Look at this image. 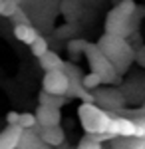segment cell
<instances>
[{"label": "cell", "mask_w": 145, "mask_h": 149, "mask_svg": "<svg viewBox=\"0 0 145 149\" xmlns=\"http://www.w3.org/2000/svg\"><path fill=\"white\" fill-rule=\"evenodd\" d=\"M98 48L101 50V54L109 60L117 76L121 78L123 74L129 70V66L135 62V50L131 48V44L123 38H117V36H107L103 34L100 38V42H96Z\"/></svg>", "instance_id": "1"}, {"label": "cell", "mask_w": 145, "mask_h": 149, "mask_svg": "<svg viewBox=\"0 0 145 149\" xmlns=\"http://www.w3.org/2000/svg\"><path fill=\"white\" fill-rule=\"evenodd\" d=\"M135 12H137V4L135 2H131V0L119 2L105 18V34L127 40V36H131V32H133L131 22H133Z\"/></svg>", "instance_id": "2"}, {"label": "cell", "mask_w": 145, "mask_h": 149, "mask_svg": "<svg viewBox=\"0 0 145 149\" xmlns=\"http://www.w3.org/2000/svg\"><path fill=\"white\" fill-rule=\"evenodd\" d=\"M78 117L86 135H89V137L105 133L112 123V115L103 111L101 107H98L96 103H82L78 107Z\"/></svg>", "instance_id": "3"}, {"label": "cell", "mask_w": 145, "mask_h": 149, "mask_svg": "<svg viewBox=\"0 0 145 149\" xmlns=\"http://www.w3.org/2000/svg\"><path fill=\"white\" fill-rule=\"evenodd\" d=\"M84 54H86V60H88V64H89L91 74H96V76L101 80V84L113 86V84L119 81V76H117L115 68L109 64V60L101 54V50L98 48L96 42H88V46H86V52H84Z\"/></svg>", "instance_id": "4"}, {"label": "cell", "mask_w": 145, "mask_h": 149, "mask_svg": "<svg viewBox=\"0 0 145 149\" xmlns=\"http://www.w3.org/2000/svg\"><path fill=\"white\" fill-rule=\"evenodd\" d=\"M91 95L93 103L107 113H115L125 107V95L115 88H98L96 92H91Z\"/></svg>", "instance_id": "5"}, {"label": "cell", "mask_w": 145, "mask_h": 149, "mask_svg": "<svg viewBox=\"0 0 145 149\" xmlns=\"http://www.w3.org/2000/svg\"><path fill=\"white\" fill-rule=\"evenodd\" d=\"M70 90V81L64 70H54V72H46L44 80H42V92L48 95H56V97H66Z\"/></svg>", "instance_id": "6"}, {"label": "cell", "mask_w": 145, "mask_h": 149, "mask_svg": "<svg viewBox=\"0 0 145 149\" xmlns=\"http://www.w3.org/2000/svg\"><path fill=\"white\" fill-rule=\"evenodd\" d=\"M34 115H36V121H38V127H40V129H46V127H58L60 121H62L60 109L46 107V105H38V109H36Z\"/></svg>", "instance_id": "7"}, {"label": "cell", "mask_w": 145, "mask_h": 149, "mask_svg": "<svg viewBox=\"0 0 145 149\" xmlns=\"http://www.w3.org/2000/svg\"><path fill=\"white\" fill-rule=\"evenodd\" d=\"M38 137L42 139V143H46L48 147H62L64 141H66V133L64 129L58 125V127H46V129H40L38 131Z\"/></svg>", "instance_id": "8"}, {"label": "cell", "mask_w": 145, "mask_h": 149, "mask_svg": "<svg viewBox=\"0 0 145 149\" xmlns=\"http://www.w3.org/2000/svg\"><path fill=\"white\" fill-rule=\"evenodd\" d=\"M22 137V129L18 125H8L0 131V149H18Z\"/></svg>", "instance_id": "9"}, {"label": "cell", "mask_w": 145, "mask_h": 149, "mask_svg": "<svg viewBox=\"0 0 145 149\" xmlns=\"http://www.w3.org/2000/svg\"><path fill=\"white\" fill-rule=\"evenodd\" d=\"M18 149H52V147H48L46 143H42V139L38 137V131L30 129V131H22Z\"/></svg>", "instance_id": "10"}, {"label": "cell", "mask_w": 145, "mask_h": 149, "mask_svg": "<svg viewBox=\"0 0 145 149\" xmlns=\"http://www.w3.org/2000/svg\"><path fill=\"white\" fill-rule=\"evenodd\" d=\"M14 36H16V40H20L26 46H32L34 42L40 38L38 30L34 28L32 24H28V26H14Z\"/></svg>", "instance_id": "11"}, {"label": "cell", "mask_w": 145, "mask_h": 149, "mask_svg": "<svg viewBox=\"0 0 145 149\" xmlns=\"http://www.w3.org/2000/svg\"><path fill=\"white\" fill-rule=\"evenodd\" d=\"M64 60H62V56L60 54H56V52H52V50H48L44 56L40 58V66L46 70V72H54V70H62L64 68Z\"/></svg>", "instance_id": "12"}, {"label": "cell", "mask_w": 145, "mask_h": 149, "mask_svg": "<svg viewBox=\"0 0 145 149\" xmlns=\"http://www.w3.org/2000/svg\"><path fill=\"white\" fill-rule=\"evenodd\" d=\"M115 129H117V137H135V121L127 117H112Z\"/></svg>", "instance_id": "13"}, {"label": "cell", "mask_w": 145, "mask_h": 149, "mask_svg": "<svg viewBox=\"0 0 145 149\" xmlns=\"http://www.w3.org/2000/svg\"><path fill=\"white\" fill-rule=\"evenodd\" d=\"M112 149H145V139L139 137H115Z\"/></svg>", "instance_id": "14"}, {"label": "cell", "mask_w": 145, "mask_h": 149, "mask_svg": "<svg viewBox=\"0 0 145 149\" xmlns=\"http://www.w3.org/2000/svg\"><path fill=\"white\" fill-rule=\"evenodd\" d=\"M66 97H56V95H48V93H40V105H46V107H54V109H62L66 105Z\"/></svg>", "instance_id": "15"}, {"label": "cell", "mask_w": 145, "mask_h": 149, "mask_svg": "<svg viewBox=\"0 0 145 149\" xmlns=\"http://www.w3.org/2000/svg\"><path fill=\"white\" fill-rule=\"evenodd\" d=\"M18 127L22 131H30V129H36L38 127V121H36V115L26 111V113H20V119H18Z\"/></svg>", "instance_id": "16"}, {"label": "cell", "mask_w": 145, "mask_h": 149, "mask_svg": "<svg viewBox=\"0 0 145 149\" xmlns=\"http://www.w3.org/2000/svg\"><path fill=\"white\" fill-rule=\"evenodd\" d=\"M82 86H84V90H86V92L91 93V92H96L98 88H101L103 84H101V80L98 78V76H96V74H91V72H89V74H86V76H84V80H82Z\"/></svg>", "instance_id": "17"}, {"label": "cell", "mask_w": 145, "mask_h": 149, "mask_svg": "<svg viewBox=\"0 0 145 149\" xmlns=\"http://www.w3.org/2000/svg\"><path fill=\"white\" fill-rule=\"evenodd\" d=\"M86 46H88L86 40H70V42H68V52L74 58H79V54L86 52Z\"/></svg>", "instance_id": "18"}, {"label": "cell", "mask_w": 145, "mask_h": 149, "mask_svg": "<svg viewBox=\"0 0 145 149\" xmlns=\"http://www.w3.org/2000/svg\"><path fill=\"white\" fill-rule=\"evenodd\" d=\"M30 48H32V54L38 58V60H40V58H42L46 52L50 50V46H48V40H46V38H42V36H40V38H38V40H36V42H34Z\"/></svg>", "instance_id": "19"}, {"label": "cell", "mask_w": 145, "mask_h": 149, "mask_svg": "<svg viewBox=\"0 0 145 149\" xmlns=\"http://www.w3.org/2000/svg\"><path fill=\"white\" fill-rule=\"evenodd\" d=\"M76 149H103V145L98 143V141H93L89 135H84V137L79 139V143H78Z\"/></svg>", "instance_id": "20"}, {"label": "cell", "mask_w": 145, "mask_h": 149, "mask_svg": "<svg viewBox=\"0 0 145 149\" xmlns=\"http://www.w3.org/2000/svg\"><path fill=\"white\" fill-rule=\"evenodd\" d=\"M12 22H14V26H28L30 24V18L26 16V12L22 8H18V10L14 12V16H12Z\"/></svg>", "instance_id": "21"}, {"label": "cell", "mask_w": 145, "mask_h": 149, "mask_svg": "<svg viewBox=\"0 0 145 149\" xmlns=\"http://www.w3.org/2000/svg\"><path fill=\"white\" fill-rule=\"evenodd\" d=\"M20 8V4L18 2H14V0H6L4 2V10H2V16H6V18H12L14 16V12Z\"/></svg>", "instance_id": "22"}, {"label": "cell", "mask_w": 145, "mask_h": 149, "mask_svg": "<svg viewBox=\"0 0 145 149\" xmlns=\"http://www.w3.org/2000/svg\"><path fill=\"white\" fill-rule=\"evenodd\" d=\"M135 121V137L145 139V117H137Z\"/></svg>", "instance_id": "23"}, {"label": "cell", "mask_w": 145, "mask_h": 149, "mask_svg": "<svg viewBox=\"0 0 145 149\" xmlns=\"http://www.w3.org/2000/svg\"><path fill=\"white\" fill-rule=\"evenodd\" d=\"M18 119H20V113H18V111H8V113H6L8 125H18Z\"/></svg>", "instance_id": "24"}, {"label": "cell", "mask_w": 145, "mask_h": 149, "mask_svg": "<svg viewBox=\"0 0 145 149\" xmlns=\"http://www.w3.org/2000/svg\"><path fill=\"white\" fill-rule=\"evenodd\" d=\"M4 2L6 0H0V16H2V10H4Z\"/></svg>", "instance_id": "25"}, {"label": "cell", "mask_w": 145, "mask_h": 149, "mask_svg": "<svg viewBox=\"0 0 145 149\" xmlns=\"http://www.w3.org/2000/svg\"><path fill=\"white\" fill-rule=\"evenodd\" d=\"M141 111H143V117H145V102H143V105H141Z\"/></svg>", "instance_id": "26"}, {"label": "cell", "mask_w": 145, "mask_h": 149, "mask_svg": "<svg viewBox=\"0 0 145 149\" xmlns=\"http://www.w3.org/2000/svg\"><path fill=\"white\" fill-rule=\"evenodd\" d=\"M60 149H72V147H70V145H68V147H66V145H62V147H60Z\"/></svg>", "instance_id": "27"}, {"label": "cell", "mask_w": 145, "mask_h": 149, "mask_svg": "<svg viewBox=\"0 0 145 149\" xmlns=\"http://www.w3.org/2000/svg\"><path fill=\"white\" fill-rule=\"evenodd\" d=\"M103 149H112V147H103Z\"/></svg>", "instance_id": "28"}]
</instances>
